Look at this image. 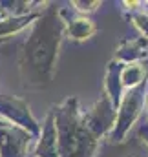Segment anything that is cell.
Returning <instances> with one entry per match:
<instances>
[{
	"label": "cell",
	"instance_id": "10",
	"mask_svg": "<svg viewBox=\"0 0 148 157\" xmlns=\"http://www.w3.org/2000/svg\"><path fill=\"white\" fill-rule=\"evenodd\" d=\"M148 59V39L143 35H137L134 39L123 40L115 51V59L123 64L130 62H143Z\"/></svg>",
	"mask_w": 148,
	"mask_h": 157
},
{
	"label": "cell",
	"instance_id": "1",
	"mask_svg": "<svg viewBox=\"0 0 148 157\" xmlns=\"http://www.w3.org/2000/svg\"><path fill=\"white\" fill-rule=\"evenodd\" d=\"M64 37L59 4L44 2L18 55L20 80L26 90H44L51 84Z\"/></svg>",
	"mask_w": 148,
	"mask_h": 157
},
{
	"label": "cell",
	"instance_id": "6",
	"mask_svg": "<svg viewBox=\"0 0 148 157\" xmlns=\"http://www.w3.org/2000/svg\"><path fill=\"white\" fill-rule=\"evenodd\" d=\"M35 143L37 137L18 126L0 128V157H33Z\"/></svg>",
	"mask_w": 148,
	"mask_h": 157
},
{
	"label": "cell",
	"instance_id": "16",
	"mask_svg": "<svg viewBox=\"0 0 148 157\" xmlns=\"http://www.w3.org/2000/svg\"><path fill=\"white\" fill-rule=\"evenodd\" d=\"M145 115L148 119V78H146V91H145Z\"/></svg>",
	"mask_w": 148,
	"mask_h": 157
},
{
	"label": "cell",
	"instance_id": "18",
	"mask_svg": "<svg viewBox=\"0 0 148 157\" xmlns=\"http://www.w3.org/2000/svg\"><path fill=\"white\" fill-rule=\"evenodd\" d=\"M7 124H9V122H6L4 119H0V128H2V126H7Z\"/></svg>",
	"mask_w": 148,
	"mask_h": 157
},
{
	"label": "cell",
	"instance_id": "7",
	"mask_svg": "<svg viewBox=\"0 0 148 157\" xmlns=\"http://www.w3.org/2000/svg\"><path fill=\"white\" fill-rule=\"evenodd\" d=\"M95 157H148V144L137 133V130L132 128L121 143L101 141Z\"/></svg>",
	"mask_w": 148,
	"mask_h": 157
},
{
	"label": "cell",
	"instance_id": "5",
	"mask_svg": "<svg viewBox=\"0 0 148 157\" xmlns=\"http://www.w3.org/2000/svg\"><path fill=\"white\" fill-rule=\"evenodd\" d=\"M0 119H4L6 122H9L13 126H18L22 130L29 132L31 135L38 137L40 122L31 113L29 104L20 97L0 93Z\"/></svg>",
	"mask_w": 148,
	"mask_h": 157
},
{
	"label": "cell",
	"instance_id": "12",
	"mask_svg": "<svg viewBox=\"0 0 148 157\" xmlns=\"http://www.w3.org/2000/svg\"><path fill=\"white\" fill-rule=\"evenodd\" d=\"M44 4V2H42ZM42 7V6H40ZM40 11V9H38ZM38 11L29 13V15H22V17H7L4 20H0V39H9L11 35L26 29L28 26L33 24V20L38 17Z\"/></svg>",
	"mask_w": 148,
	"mask_h": 157
},
{
	"label": "cell",
	"instance_id": "17",
	"mask_svg": "<svg viewBox=\"0 0 148 157\" xmlns=\"http://www.w3.org/2000/svg\"><path fill=\"white\" fill-rule=\"evenodd\" d=\"M4 18H7V13L2 9V6H0V20H4Z\"/></svg>",
	"mask_w": 148,
	"mask_h": 157
},
{
	"label": "cell",
	"instance_id": "13",
	"mask_svg": "<svg viewBox=\"0 0 148 157\" xmlns=\"http://www.w3.org/2000/svg\"><path fill=\"white\" fill-rule=\"evenodd\" d=\"M132 22H134V26L139 29V35H143V37H146L148 39V2L146 6H145V9L143 11H139V13H135V15H132V17H128Z\"/></svg>",
	"mask_w": 148,
	"mask_h": 157
},
{
	"label": "cell",
	"instance_id": "11",
	"mask_svg": "<svg viewBox=\"0 0 148 157\" xmlns=\"http://www.w3.org/2000/svg\"><path fill=\"white\" fill-rule=\"evenodd\" d=\"M121 68H123V62H119V60H110L108 62L104 88H103V91L108 95L111 106L115 110L119 108V102H121L123 93H124V88H123V82H121Z\"/></svg>",
	"mask_w": 148,
	"mask_h": 157
},
{
	"label": "cell",
	"instance_id": "14",
	"mask_svg": "<svg viewBox=\"0 0 148 157\" xmlns=\"http://www.w3.org/2000/svg\"><path fill=\"white\" fill-rule=\"evenodd\" d=\"M70 6L73 7L75 11L82 13V15H90V13H93L97 7H101V2H82V0H73V2H70Z\"/></svg>",
	"mask_w": 148,
	"mask_h": 157
},
{
	"label": "cell",
	"instance_id": "8",
	"mask_svg": "<svg viewBox=\"0 0 148 157\" xmlns=\"http://www.w3.org/2000/svg\"><path fill=\"white\" fill-rule=\"evenodd\" d=\"M59 15L64 22V35H68L72 40L82 42V40L92 39L97 33L95 20L90 15H82L75 11L70 6V2L66 4V7H59Z\"/></svg>",
	"mask_w": 148,
	"mask_h": 157
},
{
	"label": "cell",
	"instance_id": "9",
	"mask_svg": "<svg viewBox=\"0 0 148 157\" xmlns=\"http://www.w3.org/2000/svg\"><path fill=\"white\" fill-rule=\"evenodd\" d=\"M33 157H59V146H57V130H55V119L53 110L48 112L40 124L37 143L33 148Z\"/></svg>",
	"mask_w": 148,
	"mask_h": 157
},
{
	"label": "cell",
	"instance_id": "15",
	"mask_svg": "<svg viewBox=\"0 0 148 157\" xmlns=\"http://www.w3.org/2000/svg\"><path fill=\"white\" fill-rule=\"evenodd\" d=\"M134 128L137 130V133L145 139V143L148 144V119H146V115H145V113H143V115H141V119L135 122V126H134Z\"/></svg>",
	"mask_w": 148,
	"mask_h": 157
},
{
	"label": "cell",
	"instance_id": "2",
	"mask_svg": "<svg viewBox=\"0 0 148 157\" xmlns=\"http://www.w3.org/2000/svg\"><path fill=\"white\" fill-rule=\"evenodd\" d=\"M51 110L57 130L59 157H95L101 141L86 128L77 97H68L60 104L51 106Z\"/></svg>",
	"mask_w": 148,
	"mask_h": 157
},
{
	"label": "cell",
	"instance_id": "19",
	"mask_svg": "<svg viewBox=\"0 0 148 157\" xmlns=\"http://www.w3.org/2000/svg\"><path fill=\"white\" fill-rule=\"evenodd\" d=\"M6 40H7V39H0V44H2V42H6Z\"/></svg>",
	"mask_w": 148,
	"mask_h": 157
},
{
	"label": "cell",
	"instance_id": "3",
	"mask_svg": "<svg viewBox=\"0 0 148 157\" xmlns=\"http://www.w3.org/2000/svg\"><path fill=\"white\" fill-rule=\"evenodd\" d=\"M145 91H146V80H143L139 86L130 88L123 93V99L117 108L115 124L104 141H108V143L124 141V137L130 133V130L135 126V122L145 113Z\"/></svg>",
	"mask_w": 148,
	"mask_h": 157
},
{
	"label": "cell",
	"instance_id": "4",
	"mask_svg": "<svg viewBox=\"0 0 148 157\" xmlns=\"http://www.w3.org/2000/svg\"><path fill=\"white\" fill-rule=\"evenodd\" d=\"M80 115H82L86 128L92 132V135L99 141H104L115 124L117 110L111 106L108 95L101 91V97L88 110H80Z\"/></svg>",
	"mask_w": 148,
	"mask_h": 157
}]
</instances>
